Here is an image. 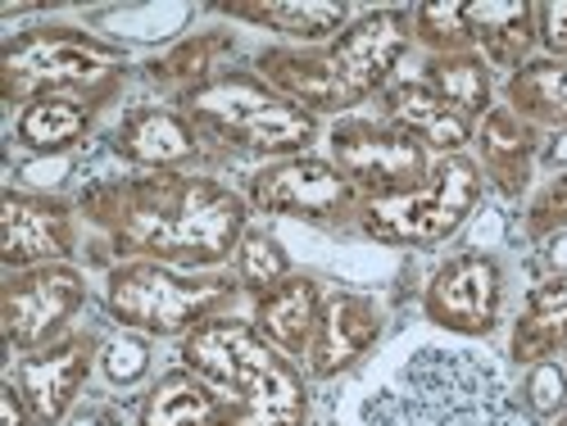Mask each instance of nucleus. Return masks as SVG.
<instances>
[{"mask_svg": "<svg viewBox=\"0 0 567 426\" xmlns=\"http://www.w3.org/2000/svg\"><path fill=\"white\" fill-rule=\"evenodd\" d=\"M78 218L91 222L114 263H164L205 272L236 259L250 231V205L227 181L205 173H118L96 177L73 196Z\"/></svg>", "mask_w": 567, "mask_h": 426, "instance_id": "nucleus-1", "label": "nucleus"}, {"mask_svg": "<svg viewBox=\"0 0 567 426\" xmlns=\"http://www.w3.org/2000/svg\"><path fill=\"white\" fill-rule=\"evenodd\" d=\"M346 426H536V417L499 359L445 331H413L354 382Z\"/></svg>", "mask_w": 567, "mask_h": 426, "instance_id": "nucleus-2", "label": "nucleus"}, {"mask_svg": "<svg viewBox=\"0 0 567 426\" xmlns=\"http://www.w3.org/2000/svg\"><path fill=\"white\" fill-rule=\"evenodd\" d=\"M409 45V10H363L327 45H264L255 73L313 118H346L395 82Z\"/></svg>", "mask_w": 567, "mask_h": 426, "instance_id": "nucleus-3", "label": "nucleus"}, {"mask_svg": "<svg viewBox=\"0 0 567 426\" xmlns=\"http://www.w3.org/2000/svg\"><path fill=\"white\" fill-rule=\"evenodd\" d=\"M177 363L209 382L223 426H309V372L268 345L250 318L223 313L186 331Z\"/></svg>", "mask_w": 567, "mask_h": 426, "instance_id": "nucleus-4", "label": "nucleus"}, {"mask_svg": "<svg viewBox=\"0 0 567 426\" xmlns=\"http://www.w3.org/2000/svg\"><path fill=\"white\" fill-rule=\"evenodd\" d=\"M123 77H127L123 45L73 23H37L10 32L6 45H0V96H6L10 110H28L55 96L110 105Z\"/></svg>", "mask_w": 567, "mask_h": 426, "instance_id": "nucleus-5", "label": "nucleus"}, {"mask_svg": "<svg viewBox=\"0 0 567 426\" xmlns=\"http://www.w3.org/2000/svg\"><path fill=\"white\" fill-rule=\"evenodd\" d=\"M177 110L218 150L264 159V164L309 155V146L322 136V118H313L309 110H300L277 86H268L259 73H246V69H227L209 86L177 101Z\"/></svg>", "mask_w": 567, "mask_h": 426, "instance_id": "nucleus-6", "label": "nucleus"}, {"mask_svg": "<svg viewBox=\"0 0 567 426\" xmlns=\"http://www.w3.org/2000/svg\"><path fill=\"white\" fill-rule=\"evenodd\" d=\"M241 295L236 277H192L182 268L164 263H110L105 268V318L118 322L123 331L151 341H182L186 331H196L209 318H223L227 304Z\"/></svg>", "mask_w": 567, "mask_h": 426, "instance_id": "nucleus-7", "label": "nucleus"}, {"mask_svg": "<svg viewBox=\"0 0 567 426\" xmlns=\"http://www.w3.org/2000/svg\"><path fill=\"white\" fill-rule=\"evenodd\" d=\"M482 196V164L472 155H445L413 191L391 200H363L354 231L382 250H436L477 218Z\"/></svg>", "mask_w": 567, "mask_h": 426, "instance_id": "nucleus-8", "label": "nucleus"}, {"mask_svg": "<svg viewBox=\"0 0 567 426\" xmlns=\"http://www.w3.org/2000/svg\"><path fill=\"white\" fill-rule=\"evenodd\" d=\"M327 159L354 181L363 200L404 196L427 181L436 164L417 136H409L386 118H363V114L332 118V127H327Z\"/></svg>", "mask_w": 567, "mask_h": 426, "instance_id": "nucleus-9", "label": "nucleus"}, {"mask_svg": "<svg viewBox=\"0 0 567 426\" xmlns=\"http://www.w3.org/2000/svg\"><path fill=\"white\" fill-rule=\"evenodd\" d=\"M246 205L264 218H296L309 227L354 231L363 196L327 155H296L255 168L246 181Z\"/></svg>", "mask_w": 567, "mask_h": 426, "instance_id": "nucleus-10", "label": "nucleus"}, {"mask_svg": "<svg viewBox=\"0 0 567 426\" xmlns=\"http://www.w3.org/2000/svg\"><path fill=\"white\" fill-rule=\"evenodd\" d=\"M422 318L458 341H486L504 318V263L491 250L450 254L422 287Z\"/></svg>", "mask_w": 567, "mask_h": 426, "instance_id": "nucleus-11", "label": "nucleus"}, {"mask_svg": "<svg viewBox=\"0 0 567 426\" xmlns=\"http://www.w3.org/2000/svg\"><path fill=\"white\" fill-rule=\"evenodd\" d=\"M86 309V272L78 263H41L10 272L0 295V322L14 354H37L69 336L73 318Z\"/></svg>", "mask_w": 567, "mask_h": 426, "instance_id": "nucleus-12", "label": "nucleus"}, {"mask_svg": "<svg viewBox=\"0 0 567 426\" xmlns=\"http://www.w3.org/2000/svg\"><path fill=\"white\" fill-rule=\"evenodd\" d=\"M78 254V205L51 191L6 186L0 200V263L6 272H28L41 263H73Z\"/></svg>", "mask_w": 567, "mask_h": 426, "instance_id": "nucleus-13", "label": "nucleus"}, {"mask_svg": "<svg viewBox=\"0 0 567 426\" xmlns=\"http://www.w3.org/2000/svg\"><path fill=\"white\" fill-rule=\"evenodd\" d=\"M101 345L105 341L96 336V331L82 326V331H69L64 341L19 359L10 382L19 386V395L28 399L32 417L41 426H64L69 422V413L78 408V399L91 382V367L101 363Z\"/></svg>", "mask_w": 567, "mask_h": 426, "instance_id": "nucleus-14", "label": "nucleus"}, {"mask_svg": "<svg viewBox=\"0 0 567 426\" xmlns=\"http://www.w3.org/2000/svg\"><path fill=\"white\" fill-rule=\"evenodd\" d=\"M382 336H386V309L372 295L350 291V287L327 291L305 372L313 382H337V376L368 363L377 354V345H382Z\"/></svg>", "mask_w": 567, "mask_h": 426, "instance_id": "nucleus-15", "label": "nucleus"}, {"mask_svg": "<svg viewBox=\"0 0 567 426\" xmlns=\"http://www.w3.org/2000/svg\"><path fill=\"white\" fill-rule=\"evenodd\" d=\"M110 150L136 173H186L205 155V136L177 105H132L110 132Z\"/></svg>", "mask_w": 567, "mask_h": 426, "instance_id": "nucleus-16", "label": "nucleus"}, {"mask_svg": "<svg viewBox=\"0 0 567 426\" xmlns=\"http://www.w3.org/2000/svg\"><path fill=\"white\" fill-rule=\"evenodd\" d=\"M477 164L486 186H495V196L517 205L532 191V177L540 168V146H545V132L532 127L527 118H517L508 105H495L482 123H477Z\"/></svg>", "mask_w": 567, "mask_h": 426, "instance_id": "nucleus-17", "label": "nucleus"}, {"mask_svg": "<svg viewBox=\"0 0 567 426\" xmlns=\"http://www.w3.org/2000/svg\"><path fill=\"white\" fill-rule=\"evenodd\" d=\"M377 118H386V123L404 127L409 136H417L436 159L467 155L472 136H477V123L454 114L422 77H395L382 96H377Z\"/></svg>", "mask_w": 567, "mask_h": 426, "instance_id": "nucleus-18", "label": "nucleus"}, {"mask_svg": "<svg viewBox=\"0 0 567 426\" xmlns=\"http://www.w3.org/2000/svg\"><path fill=\"white\" fill-rule=\"evenodd\" d=\"M322 300H327V291L313 272H291L287 281L250 295V326L287 359H309V345L318 336V318H322Z\"/></svg>", "mask_w": 567, "mask_h": 426, "instance_id": "nucleus-19", "label": "nucleus"}, {"mask_svg": "<svg viewBox=\"0 0 567 426\" xmlns=\"http://www.w3.org/2000/svg\"><path fill=\"white\" fill-rule=\"evenodd\" d=\"M214 10L246 28H268L296 45H327L350 28L346 0H223Z\"/></svg>", "mask_w": 567, "mask_h": 426, "instance_id": "nucleus-20", "label": "nucleus"}, {"mask_svg": "<svg viewBox=\"0 0 567 426\" xmlns=\"http://www.w3.org/2000/svg\"><path fill=\"white\" fill-rule=\"evenodd\" d=\"M567 350V277L545 272L536 287L527 291L523 309L513 318L508 331V363L513 367H532Z\"/></svg>", "mask_w": 567, "mask_h": 426, "instance_id": "nucleus-21", "label": "nucleus"}, {"mask_svg": "<svg viewBox=\"0 0 567 426\" xmlns=\"http://www.w3.org/2000/svg\"><path fill=\"white\" fill-rule=\"evenodd\" d=\"M467 28H472V41H477V55L486 60V69H504V73H517L523 64H532V51L540 45L532 0H472Z\"/></svg>", "mask_w": 567, "mask_h": 426, "instance_id": "nucleus-22", "label": "nucleus"}, {"mask_svg": "<svg viewBox=\"0 0 567 426\" xmlns=\"http://www.w3.org/2000/svg\"><path fill=\"white\" fill-rule=\"evenodd\" d=\"M101 110H105L101 101H78V96L37 101L14 114V141L37 159H64L96 132Z\"/></svg>", "mask_w": 567, "mask_h": 426, "instance_id": "nucleus-23", "label": "nucleus"}, {"mask_svg": "<svg viewBox=\"0 0 567 426\" xmlns=\"http://www.w3.org/2000/svg\"><path fill=\"white\" fill-rule=\"evenodd\" d=\"M236 51V37L227 28H205L182 37L177 45H168L164 55L146 60V82L168 91L173 101H186L192 91L209 86L214 77H223V60Z\"/></svg>", "mask_w": 567, "mask_h": 426, "instance_id": "nucleus-24", "label": "nucleus"}, {"mask_svg": "<svg viewBox=\"0 0 567 426\" xmlns=\"http://www.w3.org/2000/svg\"><path fill=\"white\" fill-rule=\"evenodd\" d=\"M136 426H223V404L192 367H168L136 404Z\"/></svg>", "mask_w": 567, "mask_h": 426, "instance_id": "nucleus-25", "label": "nucleus"}, {"mask_svg": "<svg viewBox=\"0 0 567 426\" xmlns=\"http://www.w3.org/2000/svg\"><path fill=\"white\" fill-rule=\"evenodd\" d=\"M504 105L540 132L567 127V64L563 60H532L504 82Z\"/></svg>", "mask_w": 567, "mask_h": 426, "instance_id": "nucleus-26", "label": "nucleus"}, {"mask_svg": "<svg viewBox=\"0 0 567 426\" xmlns=\"http://www.w3.org/2000/svg\"><path fill=\"white\" fill-rule=\"evenodd\" d=\"M417 77L427 82L454 114H463L467 123H482L495 110V77H491V69H486V60L477 51L427 60Z\"/></svg>", "mask_w": 567, "mask_h": 426, "instance_id": "nucleus-27", "label": "nucleus"}, {"mask_svg": "<svg viewBox=\"0 0 567 426\" xmlns=\"http://www.w3.org/2000/svg\"><path fill=\"white\" fill-rule=\"evenodd\" d=\"M413 41L427 51V60H441V55H472L477 41H472V28H467V6L458 0H436V6H413Z\"/></svg>", "mask_w": 567, "mask_h": 426, "instance_id": "nucleus-28", "label": "nucleus"}, {"mask_svg": "<svg viewBox=\"0 0 567 426\" xmlns=\"http://www.w3.org/2000/svg\"><path fill=\"white\" fill-rule=\"evenodd\" d=\"M231 263H236V281H241L246 295H259V291L277 287V281H287L296 272L291 250L281 246L272 231H264V227H250L241 236V246H236V259Z\"/></svg>", "mask_w": 567, "mask_h": 426, "instance_id": "nucleus-29", "label": "nucleus"}, {"mask_svg": "<svg viewBox=\"0 0 567 426\" xmlns=\"http://www.w3.org/2000/svg\"><path fill=\"white\" fill-rule=\"evenodd\" d=\"M101 372L105 386L114 391H132L151 376V336H136V331H118L101 345Z\"/></svg>", "mask_w": 567, "mask_h": 426, "instance_id": "nucleus-30", "label": "nucleus"}, {"mask_svg": "<svg viewBox=\"0 0 567 426\" xmlns=\"http://www.w3.org/2000/svg\"><path fill=\"white\" fill-rule=\"evenodd\" d=\"M558 231H567V173H554L523 209V236L527 241L545 246Z\"/></svg>", "mask_w": 567, "mask_h": 426, "instance_id": "nucleus-31", "label": "nucleus"}, {"mask_svg": "<svg viewBox=\"0 0 567 426\" xmlns=\"http://www.w3.org/2000/svg\"><path fill=\"white\" fill-rule=\"evenodd\" d=\"M517 395H523V404H527L532 417L563 413V404H567V367H558L554 359L532 363L527 376H523V386H517Z\"/></svg>", "mask_w": 567, "mask_h": 426, "instance_id": "nucleus-32", "label": "nucleus"}, {"mask_svg": "<svg viewBox=\"0 0 567 426\" xmlns=\"http://www.w3.org/2000/svg\"><path fill=\"white\" fill-rule=\"evenodd\" d=\"M536 41L545 60L567 64V0H540L536 6Z\"/></svg>", "mask_w": 567, "mask_h": 426, "instance_id": "nucleus-33", "label": "nucleus"}, {"mask_svg": "<svg viewBox=\"0 0 567 426\" xmlns=\"http://www.w3.org/2000/svg\"><path fill=\"white\" fill-rule=\"evenodd\" d=\"M0 413H6V426H41V422L32 417V408H28V399L19 395L14 382L0 386Z\"/></svg>", "mask_w": 567, "mask_h": 426, "instance_id": "nucleus-34", "label": "nucleus"}, {"mask_svg": "<svg viewBox=\"0 0 567 426\" xmlns=\"http://www.w3.org/2000/svg\"><path fill=\"white\" fill-rule=\"evenodd\" d=\"M64 426H123V413L114 404H78Z\"/></svg>", "mask_w": 567, "mask_h": 426, "instance_id": "nucleus-35", "label": "nucleus"}, {"mask_svg": "<svg viewBox=\"0 0 567 426\" xmlns=\"http://www.w3.org/2000/svg\"><path fill=\"white\" fill-rule=\"evenodd\" d=\"M540 168H549V173H567V127L545 136V146H540Z\"/></svg>", "mask_w": 567, "mask_h": 426, "instance_id": "nucleus-36", "label": "nucleus"}, {"mask_svg": "<svg viewBox=\"0 0 567 426\" xmlns=\"http://www.w3.org/2000/svg\"><path fill=\"white\" fill-rule=\"evenodd\" d=\"M540 263H545V272H563L567 277V231L549 236V241L540 246Z\"/></svg>", "mask_w": 567, "mask_h": 426, "instance_id": "nucleus-37", "label": "nucleus"}, {"mask_svg": "<svg viewBox=\"0 0 567 426\" xmlns=\"http://www.w3.org/2000/svg\"><path fill=\"white\" fill-rule=\"evenodd\" d=\"M554 426H567V413H558V417H554Z\"/></svg>", "mask_w": 567, "mask_h": 426, "instance_id": "nucleus-38", "label": "nucleus"}]
</instances>
